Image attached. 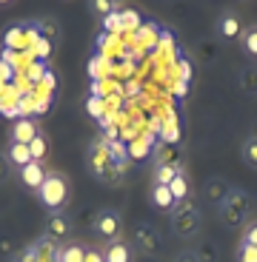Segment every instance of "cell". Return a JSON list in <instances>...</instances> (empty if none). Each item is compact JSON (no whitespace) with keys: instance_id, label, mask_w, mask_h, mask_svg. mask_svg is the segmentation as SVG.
<instances>
[{"instance_id":"obj_11","label":"cell","mask_w":257,"mask_h":262,"mask_svg":"<svg viewBox=\"0 0 257 262\" xmlns=\"http://www.w3.org/2000/svg\"><path fill=\"white\" fill-rule=\"evenodd\" d=\"M40 137V131H37V125L32 123L29 117H23V120H17V123L12 125V143H23V145H32L34 140Z\"/></svg>"},{"instance_id":"obj_22","label":"cell","mask_w":257,"mask_h":262,"mask_svg":"<svg viewBox=\"0 0 257 262\" xmlns=\"http://www.w3.org/2000/svg\"><path fill=\"white\" fill-rule=\"evenodd\" d=\"M240 243L254 245V248H257V220H249V223L240 228Z\"/></svg>"},{"instance_id":"obj_10","label":"cell","mask_w":257,"mask_h":262,"mask_svg":"<svg viewBox=\"0 0 257 262\" xmlns=\"http://www.w3.org/2000/svg\"><path fill=\"white\" fill-rule=\"evenodd\" d=\"M46 174H49V171L43 168V163H40V160H34V163L26 165V168H20V183L26 185V188L37 191L40 185H43V180H46Z\"/></svg>"},{"instance_id":"obj_7","label":"cell","mask_w":257,"mask_h":262,"mask_svg":"<svg viewBox=\"0 0 257 262\" xmlns=\"http://www.w3.org/2000/svg\"><path fill=\"white\" fill-rule=\"evenodd\" d=\"M46 236H49V239H54L57 245L63 243V239H69V236H72V220H69L63 211H57V214H49Z\"/></svg>"},{"instance_id":"obj_15","label":"cell","mask_w":257,"mask_h":262,"mask_svg":"<svg viewBox=\"0 0 257 262\" xmlns=\"http://www.w3.org/2000/svg\"><path fill=\"white\" fill-rule=\"evenodd\" d=\"M6 157H9V163H12V168H26L29 163H34L32 148H29V145H23V143H12V145H9Z\"/></svg>"},{"instance_id":"obj_30","label":"cell","mask_w":257,"mask_h":262,"mask_svg":"<svg viewBox=\"0 0 257 262\" xmlns=\"http://www.w3.org/2000/svg\"><path fill=\"white\" fill-rule=\"evenodd\" d=\"M6 262H23V259H20V254H9Z\"/></svg>"},{"instance_id":"obj_19","label":"cell","mask_w":257,"mask_h":262,"mask_svg":"<svg viewBox=\"0 0 257 262\" xmlns=\"http://www.w3.org/2000/svg\"><path fill=\"white\" fill-rule=\"evenodd\" d=\"M229 185H226V180H220V177H214V180H209V183H206V196H209L211 203H223V196L229 194Z\"/></svg>"},{"instance_id":"obj_1","label":"cell","mask_w":257,"mask_h":262,"mask_svg":"<svg viewBox=\"0 0 257 262\" xmlns=\"http://www.w3.org/2000/svg\"><path fill=\"white\" fill-rule=\"evenodd\" d=\"M86 168H89V174L97 183L117 185L123 180V171H126V157H120L117 145H106L100 140H94L86 148Z\"/></svg>"},{"instance_id":"obj_3","label":"cell","mask_w":257,"mask_h":262,"mask_svg":"<svg viewBox=\"0 0 257 262\" xmlns=\"http://www.w3.org/2000/svg\"><path fill=\"white\" fill-rule=\"evenodd\" d=\"M37 200L43 203V208H46L49 214L63 211V205L69 203V177L63 171H49L43 185L37 188Z\"/></svg>"},{"instance_id":"obj_13","label":"cell","mask_w":257,"mask_h":262,"mask_svg":"<svg viewBox=\"0 0 257 262\" xmlns=\"http://www.w3.org/2000/svg\"><path fill=\"white\" fill-rule=\"evenodd\" d=\"M149 200H152V205L157 211H166V214H171V211L177 208V200L171 196L169 185H152V194H149Z\"/></svg>"},{"instance_id":"obj_2","label":"cell","mask_w":257,"mask_h":262,"mask_svg":"<svg viewBox=\"0 0 257 262\" xmlns=\"http://www.w3.org/2000/svg\"><path fill=\"white\" fill-rule=\"evenodd\" d=\"M251 211H254V200L243 188H231L223 196V203L218 205V216L226 228H243L251 220Z\"/></svg>"},{"instance_id":"obj_16","label":"cell","mask_w":257,"mask_h":262,"mask_svg":"<svg viewBox=\"0 0 257 262\" xmlns=\"http://www.w3.org/2000/svg\"><path fill=\"white\" fill-rule=\"evenodd\" d=\"M240 160H243L246 168L257 171V131H251L249 137L243 140V145H240Z\"/></svg>"},{"instance_id":"obj_29","label":"cell","mask_w":257,"mask_h":262,"mask_svg":"<svg viewBox=\"0 0 257 262\" xmlns=\"http://www.w3.org/2000/svg\"><path fill=\"white\" fill-rule=\"evenodd\" d=\"M89 9H92V12H97V14H109L114 9V3H92Z\"/></svg>"},{"instance_id":"obj_4","label":"cell","mask_w":257,"mask_h":262,"mask_svg":"<svg viewBox=\"0 0 257 262\" xmlns=\"http://www.w3.org/2000/svg\"><path fill=\"white\" fill-rule=\"evenodd\" d=\"M171 231L180 239H194L203 231V214L194 203H180L177 208L171 211Z\"/></svg>"},{"instance_id":"obj_21","label":"cell","mask_w":257,"mask_h":262,"mask_svg":"<svg viewBox=\"0 0 257 262\" xmlns=\"http://www.w3.org/2000/svg\"><path fill=\"white\" fill-rule=\"evenodd\" d=\"M169 191H171V196L177 200V205H180V203H186V196H189V185H186V177H183V174H180L177 180H171Z\"/></svg>"},{"instance_id":"obj_25","label":"cell","mask_w":257,"mask_h":262,"mask_svg":"<svg viewBox=\"0 0 257 262\" xmlns=\"http://www.w3.org/2000/svg\"><path fill=\"white\" fill-rule=\"evenodd\" d=\"M171 262H200V256H197V251H180V254H174Z\"/></svg>"},{"instance_id":"obj_17","label":"cell","mask_w":257,"mask_h":262,"mask_svg":"<svg viewBox=\"0 0 257 262\" xmlns=\"http://www.w3.org/2000/svg\"><path fill=\"white\" fill-rule=\"evenodd\" d=\"M238 83H240V89H243L246 94H257V66L254 63H249V66H243L238 72Z\"/></svg>"},{"instance_id":"obj_9","label":"cell","mask_w":257,"mask_h":262,"mask_svg":"<svg viewBox=\"0 0 257 262\" xmlns=\"http://www.w3.org/2000/svg\"><path fill=\"white\" fill-rule=\"evenodd\" d=\"M34 259L37 262H60V245L54 239H49L46 234L34 239Z\"/></svg>"},{"instance_id":"obj_14","label":"cell","mask_w":257,"mask_h":262,"mask_svg":"<svg viewBox=\"0 0 257 262\" xmlns=\"http://www.w3.org/2000/svg\"><path fill=\"white\" fill-rule=\"evenodd\" d=\"M183 174V165L180 163H157L152 171L154 185H171V180H177Z\"/></svg>"},{"instance_id":"obj_18","label":"cell","mask_w":257,"mask_h":262,"mask_svg":"<svg viewBox=\"0 0 257 262\" xmlns=\"http://www.w3.org/2000/svg\"><path fill=\"white\" fill-rule=\"evenodd\" d=\"M86 245L80 243H66L60 245V262H86Z\"/></svg>"},{"instance_id":"obj_5","label":"cell","mask_w":257,"mask_h":262,"mask_svg":"<svg viewBox=\"0 0 257 262\" xmlns=\"http://www.w3.org/2000/svg\"><path fill=\"white\" fill-rule=\"evenodd\" d=\"M94 234H97L100 239H109V243L120 239V234H123V216H120V211L100 208L97 214H94Z\"/></svg>"},{"instance_id":"obj_23","label":"cell","mask_w":257,"mask_h":262,"mask_svg":"<svg viewBox=\"0 0 257 262\" xmlns=\"http://www.w3.org/2000/svg\"><path fill=\"white\" fill-rule=\"evenodd\" d=\"M234 259H238V262H257V248H254V245H246V243H238Z\"/></svg>"},{"instance_id":"obj_28","label":"cell","mask_w":257,"mask_h":262,"mask_svg":"<svg viewBox=\"0 0 257 262\" xmlns=\"http://www.w3.org/2000/svg\"><path fill=\"white\" fill-rule=\"evenodd\" d=\"M86 262H106L103 259V251H100V248H89V251H86Z\"/></svg>"},{"instance_id":"obj_12","label":"cell","mask_w":257,"mask_h":262,"mask_svg":"<svg viewBox=\"0 0 257 262\" xmlns=\"http://www.w3.org/2000/svg\"><path fill=\"white\" fill-rule=\"evenodd\" d=\"M103 259L106 262H134V248L126 245L123 239H114L103 248Z\"/></svg>"},{"instance_id":"obj_27","label":"cell","mask_w":257,"mask_h":262,"mask_svg":"<svg viewBox=\"0 0 257 262\" xmlns=\"http://www.w3.org/2000/svg\"><path fill=\"white\" fill-rule=\"evenodd\" d=\"M17 254H20V259H23V262H37V259H34V245L32 243H29L26 248H20Z\"/></svg>"},{"instance_id":"obj_24","label":"cell","mask_w":257,"mask_h":262,"mask_svg":"<svg viewBox=\"0 0 257 262\" xmlns=\"http://www.w3.org/2000/svg\"><path fill=\"white\" fill-rule=\"evenodd\" d=\"M9 174H12V163H9L6 154H0V185L9 180Z\"/></svg>"},{"instance_id":"obj_8","label":"cell","mask_w":257,"mask_h":262,"mask_svg":"<svg viewBox=\"0 0 257 262\" xmlns=\"http://www.w3.org/2000/svg\"><path fill=\"white\" fill-rule=\"evenodd\" d=\"M243 34V20L238 12H223L218 20V37L220 40H240Z\"/></svg>"},{"instance_id":"obj_20","label":"cell","mask_w":257,"mask_h":262,"mask_svg":"<svg viewBox=\"0 0 257 262\" xmlns=\"http://www.w3.org/2000/svg\"><path fill=\"white\" fill-rule=\"evenodd\" d=\"M240 46H243V52L249 54V57H257V23H251V26L243 29V34H240Z\"/></svg>"},{"instance_id":"obj_6","label":"cell","mask_w":257,"mask_h":262,"mask_svg":"<svg viewBox=\"0 0 257 262\" xmlns=\"http://www.w3.org/2000/svg\"><path fill=\"white\" fill-rule=\"evenodd\" d=\"M134 245H137L143 254L157 256L160 248H163V239H160V234L154 231V225H137V228H134Z\"/></svg>"},{"instance_id":"obj_26","label":"cell","mask_w":257,"mask_h":262,"mask_svg":"<svg viewBox=\"0 0 257 262\" xmlns=\"http://www.w3.org/2000/svg\"><path fill=\"white\" fill-rule=\"evenodd\" d=\"M29 148H32V157H34V160H40L43 154H46V143H43V137H37L32 145H29Z\"/></svg>"}]
</instances>
